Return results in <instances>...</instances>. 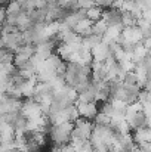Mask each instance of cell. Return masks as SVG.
<instances>
[{"label":"cell","mask_w":151,"mask_h":152,"mask_svg":"<svg viewBox=\"0 0 151 152\" xmlns=\"http://www.w3.org/2000/svg\"><path fill=\"white\" fill-rule=\"evenodd\" d=\"M0 152H4V151H3V148H1V146H0Z\"/></svg>","instance_id":"10"},{"label":"cell","mask_w":151,"mask_h":152,"mask_svg":"<svg viewBox=\"0 0 151 152\" xmlns=\"http://www.w3.org/2000/svg\"><path fill=\"white\" fill-rule=\"evenodd\" d=\"M76 109H77V114L80 118H85V120H94L95 115L98 114V106L95 102H76Z\"/></svg>","instance_id":"3"},{"label":"cell","mask_w":151,"mask_h":152,"mask_svg":"<svg viewBox=\"0 0 151 152\" xmlns=\"http://www.w3.org/2000/svg\"><path fill=\"white\" fill-rule=\"evenodd\" d=\"M73 127H74V123L71 121H67V123H62L59 126H52L50 129V139L56 143V145H65L70 142V137H71V132H73Z\"/></svg>","instance_id":"1"},{"label":"cell","mask_w":151,"mask_h":152,"mask_svg":"<svg viewBox=\"0 0 151 152\" xmlns=\"http://www.w3.org/2000/svg\"><path fill=\"white\" fill-rule=\"evenodd\" d=\"M151 139V133L148 127H139L135 130V133L132 134V140L135 145H141V143H148Z\"/></svg>","instance_id":"6"},{"label":"cell","mask_w":151,"mask_h":152,"mask_svg":"<svg viewBox=\"0 0 151 152\" xmlns=\"http://www.w3.org/2000/svg\"><path fill=\"white\" fill-rule=\"evenodd\" d=\"M91 55H92V61H95V62H104L110 56V48L105 43L101 42L94 49H91Z\"/></svg>","instance_id":"4"},{"label":"cell","mask_w":151,"mask_h":152,"mask_svg":"<svg viewBox=\"0 0 151 152\" xmlns=\"http://www.w3.org/2000/svg\"><path fill=\"white\" fill-rule=\"evenodd\" d=\"M107 28H108V24H107V21H104V19L101 18L99 21L94 22V25H92V34L102 37V36H104V33L107 31Z\"/></svg>","instance_id":"8"},{"label":"cell","mask_w":151,"mask_h":152,"mask_svg":"<svg viewBox=\"0 0 151 152\" xmlns=\"http://www.w3.org/2000/svg\"><path fill=\"white\" fill-rule=\"evenodd\" d=\"M92 25H94L92 21H89L88 18H83V19H80V21L74 25L73 31H74L79 37H86V36L92 34Z\"/></svg>","instance_id":"5"},{"label":"cell","mask_w":151,"mask_h":152,"mask_svg":"<svg viewBox=\"0 0 151 152\" xmlns=\"http://www.w3.org/2000/svg\"><path fill=\"white\" fill-rule=\"evenodd\" d=\"M21 12V4L18 1H10L7 6V13L9 15H18Z\"/></svg>","instance_id":"9"},{"label":"cell","mask_w":151,"mask_h":152,"mask_svg":"<svg viewBox=\"0 0 151 152\" xmlns=\"http://www.w3.org/2000/svg\"><path fill=\"white\" fill-rule=\"evenodd\" d=\"M85 18H88L89 21H92V22H96V21H99L101 18H102V7L99 6H92V7H89L88 10H85Z\"/></svg>","instance_id":"7"},{"label":"cell","mask_w":151,"mask_h":152,"mask_svg":"<svg viewBox=\"0 0 151 152\" xmlns=\"http://www.w3.org/2000/svg\"><path fill=\"white\" fill-rule=\"evenodd\" d=\"M42 109H40V105L34 99H28V101L22 102L21 105V109H19V115L24 117L25 120H34V118H39L42 115Z\"/></svg>","instance_id":"2"}]
</instances>
